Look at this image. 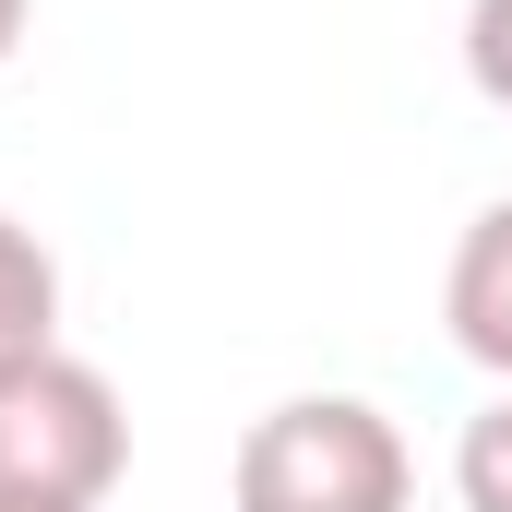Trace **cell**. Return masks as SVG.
Returning <instances> with one entry per match:
<instances>
[{
    "instance_id": "6da1fadb",
    "label": "cell",
    "mask_w": 512,
    "mask_h": 512,
    "mask_svg": "<svg viewBox=\"0 0 512 512\" xmlns=\"http://www.w3.org/2000/svg\"><path fill=\"white\" fill-rule=\"evenodd\" d=\"M227 501L239 512H405L417 453L370 393H286L239 429Z\"/></svg>"
},
{
    "instance_id": "7a4b0ae2",
    "label": "cell",
    "mask_w": 512,
    "mask_h": 512,
    "mask_svg": "<svg viewBox=\"0 0 512 512\" xmlns=\"http://www.w3.org/2000/svg\"><path fill=\"white\" fill-rule=\"evenodd\" d=\"M131 477V417L120 382L72 346H36L0 370V501H72L96 512Z\"/></svg>"
},
{
    "instance_id": "3957f363",
    "label": "cell",
    "mask_w": 512,
    "mask_h": 512,
    "mask_svg": "<svg viewBox=\"0 0 512 512\" xmlns=\"http://www.w3.org/2000/svg\"><path fill=\"white\" fill-rule=\"evenodd\" d=\"M441 322L453 346L512 393V203H489L465 239H453V274H441Z\"/></svg>"
},
{
    "instance_id": "277c9868",
    "label": "cell",
    "mask_w": 512,
    "mask_h": 512,
    "mask_svg": "<svg viewBox=\"0 0 512 512\" xmlns=\"http://www.w3.org/2000/svg\"><path fill=\"white\" fill-rule=\"evenodd\" d=\"M36 346H60V262H48L36 227L0 215V370L36 358Z\"/></svg>"
},
{
    "instance_id": "5b68a950",
    "label": "cell",
    "mask_w": 512,
    "mask_h": 512,
    "mask_svg": "<svg viewBox=\"0 0 512 512\" xmlns=\"http://www.w3.org/2000/svg\"><path fill=\"white\" fill-rule=\"evenodd\" d=\"M453 501L465 512H512V393H489L453 441Z\"/></svg>"
},
{
    "instance_id": "8992f818",
    "label": "cell",
    "mask_w": 512,
    "mask_h": 512,
    "mask_svg": "<svg viewBox=\"0 0 512 512\" xmlns=\"http://www.w3.org/2000/svg\"><path fill=\"white\" fill-rule=\"evenodd\" d=\"M465 72L489 108H512V0H465Z\"/></svg>"
},
{
    "instance_id": "52a82bcc",
    "label": "cell",
    "mask_w": 512,
    "mask_h": 512,
    "mask_svg": "<svg viewBox=\"0 0 512 512\" xmlns=\"http://www.w3.org/2000/svg\"><path fill=\"white\" fill-rule=\"evenodd\" d=\"M24 24H36V0H0V60L24 48Z\"/></svg>"
},
{
    "instance_id": "ba28073f",
    "label": "cell",
    "mask_w": 512,
    "mask_h": 512,
    "mask_svg": "<svg viewBox=\"0 0 512 512\" xmlns=\"http://www.w3.org/2000/svg\"><path fill=\"white\" fill-rule=\"evenodd\" d=\"M0 512H72V501H0Z\"/></svg>"
}]
</instances>
